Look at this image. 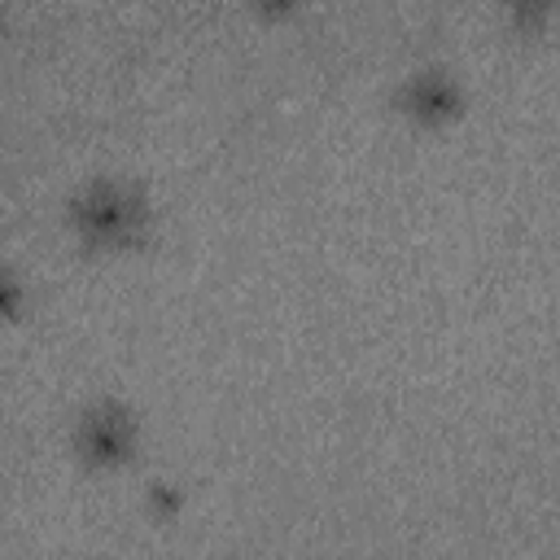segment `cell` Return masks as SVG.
I'll list each match as a JSON object with an SVG mask.
<instances>
[{
  "label": "cell",
  "instance_id": "1",
  "mask_svg": "<svg viewBox=\"0 0 560 560\" xmlns=\"http://www.w3.org/2000/svg\"><path fill=\"white\" fill-rule=\"evenodd\" d=\"M66 228L83 249H96V254L136 249L153 232V201L140 184L122 175H92L70 192Z\"/></svg>",
  "mask_w": 560,
  "mask_h": 560
},
{
  "label": "cell",
  "instance_id": "2",
  "mask_svg": "<svg viewBox=\"0 0 560 560\" xmlns=\"http://www.w3.org/2000/svg\"><path fill=\"white\" fill-rule=\"evenodd\" d=\"M70 446H74V459L92 472L127 468L136 459V446H140V420L122 398L101 394V398L79 407L74 429H70Z\"/></svg>",
  "mask_w": 560,
  "mask_h": 560
},
{
  "label": "cell",
  "instance_id": "3",
  "mask_svg": "<svg viewBox=\"0 0 560 560\" xmlns=\"http://www.w3.org/2000/svg\"><path fill=\"white\" fill-rule=\"evenodd\" d=\"M394 109L416 127H446L464 114V83L446 66H416L394 88Z\"/></svg>",
  "mask_w": 560,
  "mask_h": 560
},
{
  "label": "cell",
  "instance_id": "4",
  "mask_svg": "<svg viewBox=\"0 0 560 560\" xmlns=\"http://www.w3.org/2000/svg\"><path fill=\"white\" fill-rule=\"evenodd\" d=\"M144 512H149L153 521L171 525V521L184 512V490H179V481H171V477H153V481L144 486Z\"/></svg>",
  "mask_w": 560,
  "mask_h": 560
},
{
  "label": "cell",
  "instance_id": "5",
  "mask_svg": "<svg viewBox=\"0 0 560 560\" xmlns=\"http://www.w3.org/2000/svg\"><path fill=\"white\" fill-rule=\"evenodd\" d=\"M499 4H503V13L512 18V26H516L521 35H538V31H547L551 9H556V0H499Z\"/></svg>",
  "mask_w": 560,
  "mask_h": 560
},
{
  "label": "cell",
  "instance_id": "6",
  "mask_svg": "<svg viewBox=\"0 0 560 560\" xmlns=\"http://www.w3.org/2000/svg\"><path fill=\"white\" fill-rule=\"evenodd\" d=\"M22 306H26V284H22V276H18L9 262H0V319H18Z\"/></svg>",
  "mask_w": 560,
  "mask_h": 560
},
{
  "label": "cell",
  "instance_id": "7",
  "mask_svg": "<svg viewBox=\"0 0 560 560\" xmlns=\"http://www.w3.org/2000/svg\"><path fill=\"white\" fill-rule=\"evenodd\" d=\"M254 4V13H262V18H271V22H280V18H293L306 0H249Z\"/></svg>",
  "mask_w": 560,
  "mask_h": 560
},
{
  "label": "cell",
  "instance_id": "8",
  "mask_svg": "<svg viewBox=\"0 0 560 560\" xmlns=\"http://www.w3.org/2000/svg\"><path fill=\"white\" fill-rule=\"evenodd\" d=\"M0 35H4V13H0Z\"/></svg>",
  "mask_w": 560,
  "mask_h": 560
}]
</instances>
